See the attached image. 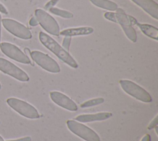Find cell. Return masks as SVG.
<instances>
[{
    "label": "cell",
    "mask_w": 158,
    "mask_h": 141,
    "mask_svg": "<svg viewBox=\"0 0 158 141\" xmlns=\"http://www.w3.org/2000/svg\"><path fill=\"white\" fill-rule=\"evenodd\" d=\"M6 102L12 109L27 118L34 119L40 117L37 109L25 101L15 98H9Z\"/></svg>",
    "instance_id": "cell-3"
},
{
    "label": "cell",
    "mask_w": 158,
    "mask_h": 141,
    "mask_svg": "<svg viewBox=\"0 0 158 141\" xmlns=\"http://www.w3.org/2000/svg\"><path fill=\"white\" fill-rule=\"evenodd\" d=\"M104 99L101 97L93 98V99H91V100H87V101L83 102V103H81L80 105V107L81 108H89V107H92V106H97L100 104H102V103H104Z\"/></svg>",
    "instance_id": "cell-18"
},
{
    "label": "cell",
    "mask_w": 158,
    "mask_h": 141,
    "mask_svg": "<svg viewBox=\"0 0 158 141\" xmlns=\"http://www.w3.org/2000/svg\"><path fill=\"white\" fill-rule=\"evenodd\" d=\"M49 95L52 101L59 106L71 111L78 109L77 104L65 94L57 91H52L50 92Z\"/></svg>",
    "instance_id": "cell-11"
},
{
    "label": "cell",
    "mask_w": 158,
    "mask_h": 141,
    "mask_svg": "<svg viewBox=\"0 0 158 141\" xmlns=\"http://www.w3.org/2000/svg\"><path fill=\"white\" fill-rule=\"evenodd\" d=\"M1 23L6 30L19 38L29 40L32 37V34L30 30L21 23L15 20L3 19L1 20Z\"/></svg>",
    "instance_id": "cell-7"
},
{
    "label": "cell",
    "mask_w": 158,
    "mask_h": 141,
    "mask_svg": "<svg viewBox=\"0 0 158 141\" xmlns=\"http://www.w3.org/2000/svg\"><path fill=\"white\" fill-rule=\"evenodd\" d=\"M130 21L132 25H135L139 28L141 31L146 36L154 39L158 40V29L157 28L147 24H141L137 22L136 19L131 15H128Z\"/></svg>",
    "instance_id": "cell-13"
},
{
    "label": "cell",
    "mask_w": 158,
    "mask_h": 141,
    "mask_svg": "<svg viewBox=\"0 0 158 141\" xmlns=\"http://www.w3.org/2000/svg\"><path fill=\"white\" fill-rule=\"evenodd\" d=\"M48 11H49V12L56 15L61 17L62 18H65V19H71L73 17V14L65 10H63L61 9H59L55 7H51L50 8Z\"/></svg>",
    "instance_id": "cell-17"
},
{
    "label": "cell",
    "mask_w": 158,
    "mask_h": 141,
    "mask_svg": "<svg viewBox=\"0 0 158 141\" xmlns=\"http://www.w3.org/2000/svg\"><path fill=\"white\" fill-rule=\"evenodd\" d=\"M0 141H4V139H3V138L0 135Z\"/></svg>",
    "instance_id": "cell-28"
},
{
    "label": "cell",
    "mask_w": 158,
    "mask_h": 141,
    "mask_svg": "<svg viewBox=\"0 0 158 141\" xmlns=\"http://www.w3.org/2000/svg\"><path fill=\"white\" fill-rule=\"evenodd\" d=\"M155 19H158V5L153 0H131Z\"/></svg>",
    "instance_id": "cell-12"
},
{
    "label": "cell",
    "mask_w": 158,
    "mask_h": 141,
    "mask_svg": "<svg viewBox=\"0 0 158 141\" xmlns=\"http://www.w3.org/2000/svg\"><path fill=\"white\" fill-rule=\"evenodd\" d=\"M119 83L122 90L128 95L144 103H151V95L143 87L129 80H120Z\"/></svg>",
    "instance_id": "cell-2"
},
{
    "label": "cell",
    "mask_w": 158,
    "mask_h": 141,
    "mask_svg": "<svg viewBox=\"0 0 158 141\" xmlns=\"http://www.w3.org/2000/svg\"><path fill=\"white\" fill-rule=\"evenodd\" d=\"M117 22L120 25L127 38L132 42L137 40V35L135 30L132 26L128 15L121 8H117L115 12Z\"/></svg>",
    "instance_id": "cell-10"
},
{
    "label": "cell",
    "mask_w": 158,
    "mask_h": 141,
    "mask_svg": "<svg viewBox=\"0 0 158 141\" xmlns=\"http://www.w3.org/2000/svg\"><path fill=\"white\" fill-rule=\"evenodd\" d=\"M104 17L106 19L110 21H112L113 22H117L115 13H114L112 12H107L104 14Z\"/></svg>",
    "instance_id": "cell-20"
},
{
    "label": "cell",
    "mask_w": 158,
    "mask_h": 141,
    "mask_svg": "<svg viewBox=\"0 0 158 141\" xmlns=\"http://www.w3.org/2000/svg\"><path fill=\"white\" fill-rule=\"evenodd\" d=\"M58 1L59 0H50L44 6V9L46 10H49L50 8L53 7L57 4Z\"/></svg>",
    "instance_id": "cell-21"
},
{
    "label": "cell",
    "mask_w": 158,
    "mask_h": 141,
    "mask_svg": "<svg viewBox=\"0 0 158 141\" xmlns=\"http://www.w3.org/2000/svg\"><path fill=\"white\" fill-rule=\"evenodd\" d=\"M7 141H31V138L29 136H27L25 137L14 139V140H7Z\"/></svg>",
    "instance_id": "cell-24"
},
{
    "label": "cell",
    "mask_w": 158,
    "mask_h": 141,
    "mask_svg": "<svg viewBox=\"0 0 158 141\" xmlns=\"http://www.w3.org/2000/svg\"><path fill=\"white\" fill-rule=\"evenodd\" d=\"M94 32V29L91 27H80L75 28H66L61 31L59 35L67 36H83L88 35Z\"/></svg>",
    "instance_id": "cell-15"
},
{
    "label": "cell",
    "mask_w": 158,
    "mask_h": 141,
    "mask_svg": "<svg viewBox=\"0 0 158 141\" xmlns=\"http://www.w3.org/2000/svg\"><path fill=\"white\" fill-rule=\"evenodd\" d=\"M112 114L109 112H101L95 114H84L77 116L75 120L80 122H90L94 121H101L109 119Z\"/></svg>",
    "instance_id": "cell-14"
},
{
    "label": "cell",
    "mask_w": 158,
    "mask_h": 141,
    "mask_svg": "<svg viewBox=\"0 0 158 141\" xmlns=\"http://www.w3.org/2000/svg\"><path fill=\"white\" fill-rule=\"evenodd\" d=\"M72 38L70 36H65L62 41V48L65 49L67 51H69Z\"/></svg>",
    "instance_id": "cell-19"
},
{
    "label": "cell",
    "mask_w": 158,
    "mask_h": 141,
    "mask_svg": "<svg viewBox=\"0 0 158 141\" xmlns=\"http://www.w3.org/2000/svg\"><path fill=\"white\" fill-rule=\"evenodd\" d=\"M29 24H30V25H31L32 27H35V26L38 25L39 24H38V22L37 19H36V17H32L29 21Z\"/></svg>",
    "instance_id": "cell-23"
},
{
    "label": "cell",
    "mask_w": 158,
    "mask_h": 141,
    "mask_svg": "<svg viewBox=\"0 0 158 141\" xmlns=\"http://www.w3.org/2000/svg\"><path fill=\"white\" fill-rule=\"evenodd\" d=\"M94 6L110 11H115L118 8L117 4L110 0H90Z\"/></svg>",
    "instance_id": "cell-16"
},
{
    "label": "cell",
    "mask_w": 158,
    "mask_h": 141,
    "mask_svg": "<svg viewBox=\"0 0 158 141\" xmlns=\"http://www.w3.org/2000/svg\"><path fill=\"white\" fill-rule=\"evenodd\" d=\"M1 88H2V86H1V83H0V90L1 89Z\"/></svg>",
    "instance_id": "cell-29"
},
{
    "label": "cell",
    "mask_w": 158,
    "mask_h": 141,
    "mask_svg": "<svg viewBox=\"0 0 158 141\" xmlns=\"http://www.w3.org/2000/svg\"><path fill=\"white\" fill-rule=\"evenodd\" d=\"M157 123H158V122H157V116L152 119V121L149 123V126H148V129L150 130V129H153V128L157 127Z\"/></svg>",
    "instance_id": "cell-22"
},
{
    "label": "cell",
    "mask_w": 158,
    "mask_h": 141,
    "mask_svg": "<svg viewBox=\"0 0 158 141\" xmlns=\"http://www.w3.org/2000/svg\"><path fill=\"white\" fill-rule=\"evenodd\" d=\"M39 39L43 46L54 53L64 62L74 69L78 67L77 62L69 54V53L64 49L52 37L43 32H40L39 33Z\"/></svg>",
    "instance_id": "cell-1"
},
{
    "label": "cell",
    "mask_w": 158,
    "mask_h": 141,
    "mask_svg": "<svg viewBox=\"0 0 158 141\" xmlns=\"http://www.w3.org/2000/svg\"><path fill=\"white\" fill-rule=\"evenodd\" d=\"M30 57L36 64L48 72L58 73L60 71L57 62L46 54L39 51H33L30 53Z\"/></svg>",
    "instance_id": "cell-6"
},
{
    "label": "cell",
    "mask_w": 158,
    "mask_h": 141,
    "mask_svg": "<svg viewBox=\"0 0 158 141\" xmlns=\"http://www.w3.org/2000/svg\"><path fill=\"white\" fill-rule=\"evenodd\" d=\"M141 141H151V137L149 134H146L141 139Z\"/></svg>",
    "instance_id": "cell-26"
},
{
    "label": "cell",
    "mask_w": 158,
    "mask_h": 141,
    "mask_svg": "<svg viewBox=\"0 0 158 141\" xmlns=\"http://www.w3.org/2000/svg\"><path fill=\"white\" fill-rule=\"evenodd\" d=\"M0 49L6 56L17 62L25 64H31V61L28 56L17 46L10 43L2 42L0 43Z\"/></svg>",
    "instance_id": "cell-8"
},
{
    "label": "cell",
    "mask_w": 158,
    "mask_h": 141,
    "mask_svg": "<svg viewBox=\"0 0 158 141\" xmlns=\"http://www.w3.org/2000/svg\"><path fill=\"white\" fill-rule=\"evenodd\" d=\"M0 70L21 82H27L30 79L25 71L2 58H0Z\"/></svg>",
    "instance_id": "cell-9"
},
{
    "label": "cell",
    "mask_w": 158,
    "mask_h": 141,
    "mask_svg": "<svg viewBox=\"0 0 158 141\" xmlns=\"http://www.w3.org/2000/svg\"><path fill=\"white\" fill-rule=\"evenodd\" d=\"M68 129L74 134L86 141H101L100 137L89 127L74 120L67 121Z\"/></svg>",
    "instance_id": "cell-4"
},
{
    "label": "cell",
    "mask_w": 158,
    "mask_h": 141,
    "mask_svg": "<svg viewBox=\"0 0 158 141\" xmlns=\"http://www.w3.org/2000/svg\"><path fill=\"white\" fill-rule=\"evenodd\" d=\"M1 15L0 14V43H1V26H2V23H1Z\"/></svg>",
    "instance_id": "cell-27"
},
{
    "label": "cell",
    "mask_w": 158,
    "mask_h": 141,
    "mask_svg": "<svg viewBox=\"0 0 158 141\" xmlns=\"http://www.w3.org/2000/svg\"><path fill=\"white\" fill-rule=\"evenodd\" d=\"M0 12L4 14H8V11L6 9V8L5 7V6L1 4L0 2Z\"/></svg>",
    "instance_id": "cell-25"
},
{
    "label": "cell",
    "mask_w": 158,
    "mask_h": 141,
    "mask_svg": "<svg viewBox=\"0 0 158 141\" xmlns=\"http://www.w3.org/2000/svg\"><path fill=\"white\" fill-rule=\"evenodd\" d=\"M35 17L38 24L49 33L59 36L60 28L57 21L48 12L41 9H37L35 12Z\"/></svg>",
    "instance_id": "cell-5"
}]
</instances>
